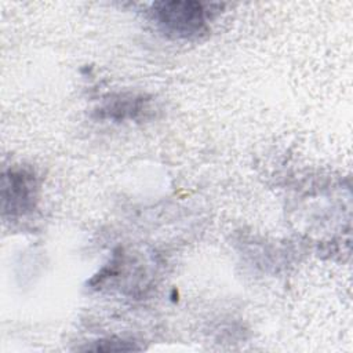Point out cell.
Listing matches in <instances>:
<instances>
[{"mask_svg":"<svg viewBox=\"0 0 353 353\" xmlns=\"http://www.w3.org/2000/svg\"><path fill=\"white\" fill-rule=\"evenodd\" d=\"M154 17L167 33L188 37L205 25L207 11L197 1H161L153 6Z\"/></svg>","mask_w":353,"mask_h":353,"instance_id":"cell-1","label":"cell"},{"mask_svg":"<svg viewBox=\"0 0 353 353\" xmlns=\"http://www.w3.org/2000/svg\"><path fill=\"white\" fill-rule=\"evenodd\" d=\"M141 99H121L116 101L113 105L108 106L106 110L110 112V116H114V113H120L119 117H125V116H132L134 112H138L141 109Z\"/></svg>","mask_w":353,"mask_h":353,"instance_id":"cell-3","label":"cell"},{"mask_svg":"<svg viewBox=\"0 0 353 353\" xmlns=\"http://www.w3.org/2000/svg\"><path fill=\"white\" fill-rule=\"evenodd\" d=\"M36 182L32 174L23 170H12L3 176V210L4 212L23 214L33 207Z\"/></svg>","mask_w":353,"mask_h":353,"instance_id":"cell-2","label":"cell"}]
</instances>
